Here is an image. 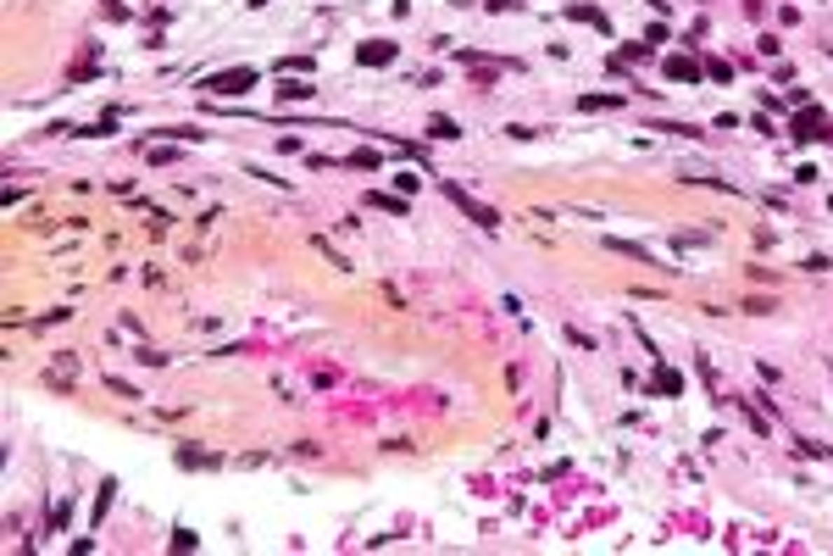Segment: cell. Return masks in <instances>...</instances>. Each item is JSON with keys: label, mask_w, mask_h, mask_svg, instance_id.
Returning a JSON list of instances; mask_svg holds the SVG:
<instances>
[{"label": "cell", "mask_w": 833, "mask_h": 556, "mask_svg": "<svg viewBox=\"0 0 833 556\" xmlns=\"http://www.w3.org/2000/svg\"><path fill=\"white\" fill-rule=\"evenodd\" d=\"M439 189H445V195H450V201H455V206H461V212H467V217H472V223H478V229H500V217H495V206H483V201H472V195H467V189H461V184H450V178H445V184H439Z\"/></svg>", "instance_id": "cell-1"}, {"label": "cell", "mask_w": 833, "mask_h": 556, "mask_svg": "<svg viewBox=\"0 0 833 556\" xmlns=\"http://www.w3.org/2000/svg\"><path fill=\"white\" fill-rule=\"evenodd\" d=\"M206 89L212 95H245V89H256V67H223L206 79Z\"/></svg>", "instance_id": "cell-2"}, {"label": "cell", "mask_w": 833, "mask_h": 556, "mask_svg": "<svg viewBox=\"0 0 833 556\" xmlns=\"http://www.w3.org/2000/svg\"><path fill=\"white\" fill-rule=\"evenodd\" d=\"M789 134H794V140H833L828 128H822V111H817V106H806V111L789 123Z\"/></svg>", "instance_id": "cell-3"}, {"label": "cell", "mask_w": 833, "mask_h": 556, "mask_svg": "<svg viewBox=\"0 0 833 556\" xmlns=\"http://www.w3.org/2000/svg\"><path fill=\"white\" fill-rule=\"evenodd\" d=\"M356 62H362V67H389V62H394V45H383V39H367V45L356 50Z\"/></svg>", "instance_id": "cell-4"}, {"label": "cell", "mask_w": 833, "mask_h": 556, "mask_svg": "<svg viewBox=\"0 0 833 556\" xmlns=\"http://www.w3.org/2000/svg\"><path fill=\"white\" fill-rule=\"evenodd\" d=\"M661 67H667V79H689V83L700 79V62H694V56H667Z\"/></svg>", "instance_id": "cell-5"}, {"label": "cell", "mask_w": 833, "mask_h": 556, "mask_svg": "<svg viewBox=\"0 0 833 556\" xmlns=\"http://www.w3.org/2000/svg\"><path fill=\"white\" fill-rule=\"evenodd\" d=\"M367 206H378V212H394V217H406V195H389V189H373V195H367Z\"/></svg>", "instance_id": "cell-6"}, {"label": "cell", "mask_w": 833, "mask_h": 556, "mask_svg": "<svg viewBox=\"0 0 833 556\" xmlns=\"http://www.w3.org/2000/svg\"><path fill=\"white\" fill-rule=\"evenodd\" d=\"M178 462H184V468H217L223 456H217V451H195V445H184V451H178Z\"/></svg>", "instance_id": "cell-7"}, {"label": "cell", "mask_w": 833, "mask_h": 556, "mask_svg": "<svg viewBox=\"0 0 833 556\" xmlns=\"http://www.w3.org/2000/svg\"><path fill=\"white\" fill-rule=\"evenodd\" d=\"M650 384H656L661 395H678V390H683V379L673 373V367H656V379H650Z\"/></svg>", "instance_id": "cell-8"}, {"label": "cell", "mask_w": 833, "mask_h": 556, "mask_svg": "<svg viewBox=\"0 0 833 556\" xmlns=\"http://www.w3.org/2000/svg\"><path fill=\"white\" fill-rule=\"evenodd\" d=\"M278 100H311V83H301V79H284V83H278Z\"/></svg>", "instance_id": "cell-9"}, {"label": "cell", "mask_w": 833, "mask_h": 556, "mask_svg": "<svg viewBox=\"0 0 833 556\" xmlns=\"http://www.w3.org/2000/svg\"><path fill=\"white\" fill-rule=\"evenodd\" d=\"M567 17H578V22H595V28H611V22L595 11V6H567Z\"/></svg>", "instance_id": "cell-10"}, {"label": "cell", "mask_w": 833, "mask_h": 556, "mask_svg": "<svg viewBox=\"0 0 833 556\" xmlns=\"http://www.w3.org/2000/svg\"><path fill=\"white\" fill-rule=\"evenodd\" d=\"M611 250H622V256H633V262H650V250L645 245H633V239H606Z\"/></svg>", "instance_id": "cell-11"}, {"label": "cell", "mask_w": 833, "mask_h": 556, "mask_svg": "<svg viewBox=\"0 0 833 556\" xmlns=\"http://www.w3.org/2000/svg\"><path fill=\"white\" fill-rule=\"evenodd\" d=\"M578 106H584V111H606V106H622V95H584Z\"/></svg>", "instance_id": "cell-12"}, {"label": "cell", "mask_w": 833, "mask_h": 556, "mask_svg": "<svg viewBox=\"0 0 833 556\" xmlns=\"http://www.w3.org/2000/svg\"><path fill=\"white\" fill-rule=\"evenodd\" d=\"M428 134H434V140H461V128H455L450 117H434V123H428Z\"/></svg>", "instance_id": "cell-13"}, {"label": "cell", "mask_w": 833, "mask_h": 556, "mask_svg": "<svg viewBox=\"0 0 833 556\" xmlns=\"http://www.w3.org/2000/svg\"><path fill=\"white\" fill-rule=\"evenodd\" d=\"M278 67H284V73H311V56H284Z\"/></svg>", "instance_id": "cell-14"}, {"label": "cell", "mask_w": 833, "mask_h": 556, "mask_svg": "<svg viewBox=\"0 0 833 556\" xmlns=\"http://www.w3.org/2000/svg\"><path fill=\"white\" fill-rule=\"evenodd\" d=\"M506 6H517V0H489V11H506Z\"/></svg>", "instance_id": "cell-15"}, {"label": "cell", "mask_w": 833, "mask_h": 556, "mask_svg": "<svg viewBox=\"0 0 833 556\" xmlns=\"http://www.w3.org/2000/svg\"><path fill=\"white\" fill-rule=\"evenodd\" d=\"M828 56H833V45H828Z\"/></svg>", "instance_id": "cell-16"}]
</instances>
